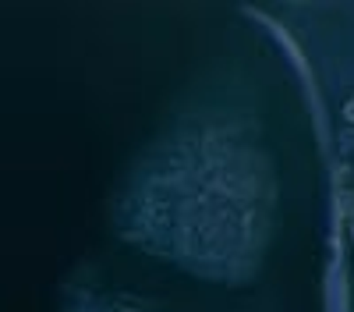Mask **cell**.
Instances as JSON below:
<instances>
[{
    "label": "cell",
    "mask_w": 354,
    "mask_h": 312,
    "mask_svg": "<svg viewBox=\"0 0 354 312\" xmlns=\"http://www.w3.org/2000/svg\"><path fill=\"white\" fill-rule=\"evenodd\" d=\"M347 118H351V121H354V103H351V107H347Z\"/></svg>",
    "instance_id": "obj_1"
}]
</instances>
